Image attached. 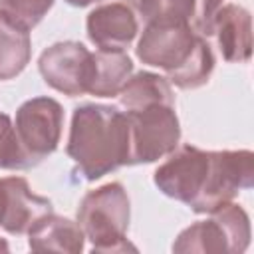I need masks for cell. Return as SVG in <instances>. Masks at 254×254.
<instances>
[{"mask_svg": "<svg viewBox=\"0 0 254 254\" xmlns=\"http://www.w3.org/2000/svg\"><path fill=\"white\" fill-rule=\"evenodd\" d=\"M87 38L99 50H125L139 32L133 8L125 2H107L95 6L85 20Z\"/></svg>", "mask_w": 254, "mask_h": 254, "instance_id": "cell-10", "label": "cell"}, {"mask_svg": "<svg viewBox=\"0 0 254 254\" xmlns=\"http://www.w3.org/2000/svg\"><path fill=\"white\" fill-rule=\"evenodd\" d=\"M125 113L129 123L127 165L155 163L179 147L181 123L175 105H151Z\"/></svg>", "mask_w": 254, "mask_h": 254, "instance_id": "cell-3", "label": "cell"}, {"mask_svg": "<svg viewBox=\"0 0 254 254\" xmlns=\"http://www.w3.org/2000/svg\"><path fill=\"white\" fill-rule=\"evenodd\" d=\"M54 0H0V12L26 30H32L42 22Z\"/></svg>", "mask_w": 254, "mask_h": 254, "instance_id": "cell-20", "label": "cell"}, {"mask_svg": "<svg viewBox=\"0 0 254 254\" xmlns=\"http://www.w3.org/2000/svg\"><path fill=\"white\" fill-rule=\"evenodd\" d=\"M14 129L26 157L32 167H36L52 155L62 141L64 107L54 97H32L18 107Z\"/></svg>", "mask_w": 254, "mask_h": 254, "instance_id": "cell-5", "label": "cell"}, {"mask_svg": "<svg viewBox=\"0 0 254 254\" xmlns=\"http://www.w3.org/2000/svg\"><path fill=\"white\" fill-rule=\"evenodd\" d=\"M32 56L30 30L0 12V81L24 71Z\"/></svg>", "mask_w": 254, "mask_h": 254, "instance_id": "cell-16", "label": "cell"}, {"mask_svg": "<svg viewBox=\"0 0 254 254\" xmlns=\"http://www.w3.org/2000/svg\"><path fill=\"white\" fill-rule=\"evenodd\" d=\"M214 36L222 58L230 64H244L252 56V16L240 4H222L212 20Z\"/></svg>", "mask_w": 254, "mask_h": 254, "instance_id": "cell-11", "label": "cell"}, {"mask_svg": "<svg viewBox=\"0 0 254 254\" xmlns=\"http://www.w3.org/2000/svg\"><path fill=\"white\" fill-rule=\"evenodd\" d=\"M133 75V62L123 50L93 52V79L89 93L95 97H115Z\"/></svg>", "mask_w": 254, "mask_h": 254, "instance_id": "cell-15", "label": "cell"}, {"mask_svg": "<svg viewBox=\"0 0 254 254\" xmlns=\"http://www.w3.org/2000/svg\"><path fill=\"white\" fill-rule=\"evenodd\" d=\"M131 202L121 183H107L89 190L77 208V224L93 252L137 250L127 240Z\"/></svg>", "mask_w": 254, "mask_h": 254, "instance_id": "cell-2", "label": "cell"}, {"mask_svg": "<svg viewBox=\"0 0 254 254\" xmlns=\"http://www.w3.org/2000/svg\"><path fill=\"white\" fill-rule=\"evenodd\" d=\"M196 40L198 34L189 22H151L145 24L135 54L143 64L171 73L185 64Z\"/></svg>", "mask_w": 254, "mask_h": 254, "instance_id": "cell-7", "label": "cell"}, {"mask_svg": "<svg viewBox=\"0 0 254 254\" xmlns=\"http://www.w3.org/2000/svg\"><path fill=\"white\" fill-rule=\"evenodd\" d=\"M26 234H28V246L34 252L79 254L85 242V234L77 222L65 216H58L54 212H48L40 220H36Z\"/></svg>", "mask_w": 254, "mask_h": 254, "instance_id": "cell-12", "label": "cell"}, {"mask_svg": "<svg viewBox=\"0 0 254 254\" xmlns=\"http://www.w3.org/2000/svg\"><path fill=\"white\" fill-rule=\"evenodd\" d=\"M222 4H224V0H194L190 26L198 36H202V38L210 36L212 20H214V16Z\"/></svg>", "mask_w": 254, "mask_h": 254, "instance_id": "cell-21", "label": "cell"}, {"mask_svg": "<svg viewBox=\"0 0 254 254\" xmlns=\"http://www.w3.org/2000/svg\"><path fill=\"white\" fill-rule=\"evenodd\" d=\"M0 169H8V171L32 169V163L18 141L14 123L6 113H0Z\"/></svg>", "mask_w": 254, "mask_h": 254, "instance_id": "cell-19", "label": "cell"}, {"mask_svg": "<svg viewBox=\"0 0 254 254\" xmlns=\"http://www.w3.org/2000/svg\"><path fill=\"white\" fill-rule=\"evenodd\" d=\"M0 250H4V252H8V242H6L4 238H0Z\"/></svg>", "mask_w": 254, "mask_h": 254, "instance_id": "cell-22", "label": "cell"}, {"mask_svg": "<svg viewBox=\"0 0 254 254\" xmlns=\"http://www.w3.org/2000/svg\"><path fill=\"white\" fill-rule=\"evenodd\" d=\"M54 212L46 196L36 194L24 177L0 179V228L8 234H26L36 220Z\"/></svg>", "mask_w": 254, "mask_h": 254, "instance_id": "cell-9", "label": "cell"}, {"mask_svg": "<svg viewBox=\"0 0 254 254\" xmlns=\"http://www.w3.org/2000/svg\"><path fill=\"white\" fill-rule=\"evenodd\" d=\"M38 69L52 89L69 97L85 95L93 79V52L81 42H56L42 52Z\"/></svg>", "mask_w": 254, "mask_h": 254, "instance_id": "cell-6", "label": "cell"}, {"mask_svg": "<svg viewBox=\"0 0 254 254\" xmlns=\"http://www.w3.org/2000/svg\"><path fill=\"white\" fill-rule=\"evenodd\" d=\"M208 161L210 151L185 145L169 153V159L157 167L153 181L165 196L190 204L202 189Z\"/></svg>", "mask_w": 254, "mask_h": 254, "instance_id": "cell-8", "label": "cell"}, {"mask_svg": "<svg viewBox=\"0 0 254 254\" xmlns=\"http://www.w3.org/2000/svg\"><path fill=\"white\" fill-rule=\"evenodd\" d=\"M65 153L75 163L79 175L89 183L127 165V113L101 103H83L75 107Z\"/></svg>", "mask_w": 254, "mask_h": 254, "instance_id": "cell-1", "label": "cell"}, {"mask_svg": "<svg viewBox=\"0 0 254 254\" xmlns=\"http://www.w3.org/2000/svg\"><path fill=\"white\" fill-rule=\"evenodd\" d=\"M137 8L145 24H151V22H189L190 24L194 0H137Z\"/></svg>", "mask_w": 254, "mask_h": 254, "instance_id": "cell-18", "label": "cell"}, {"mask_svg": "<svg viewBox=\"0 0 254 254\" xmlns=\"http://www.w3.org/2000/svg\"><path fill=\"white\" fill-rule=\"evenodd\" d=\"M254 185V155L248 149L210 151L208 171L200 192L189 204L192 212L210 214L222 204L234 200L242 189Z\"/></svg>", "mask_w": 254, "mask_h": 254, "instance_id": "cell-4", "label": "cell"}, {"mask_svg": "<svg viewBox=\"0 0 254 254\" xmlns=\"http://www.w3.org/2000/svg\"><path fill=\"white\" fill-rule=\"evenodd\" d=\"M212 69H214V54L206 38L198 36L190 56L185 60L183 65L167 73V79L179 89H196V87H202L210 79Z\"/></svg>", "mask_w": 254, "mask_h": 254, "instance_id": "cell-17", "label": "cell"}, {"mask_svg": "<svg viewBox=\"0 0 254 254\" xmlns=\"http://www.w3.org/2000/svg\"><path fill=\"white\" fill-rule=\"evenodd\" d=\"M173 252L232 254V240L218 212H210V218L196 220L194 224L181 230V234L173 242Z\"/></svg>", "mask_w": 254, "mask_h": 254, "instance_id": "cell-13", "label": "cell"}, {"mask_svg": "<svg viewBox=\"0 0 254 254\" xmlns=\"http://www.w3.org/2000/svg\"><path fill=\"white\" fill-rule=\"evenodd\" d=\"M117 97L125 111H139L151 105H175L169 79L153 71L133 73Z\"/></svg>", "mask_w": 254, "mask_h": 254, "instance_id": "cell-14", "label": "cell"}]
</instances>
